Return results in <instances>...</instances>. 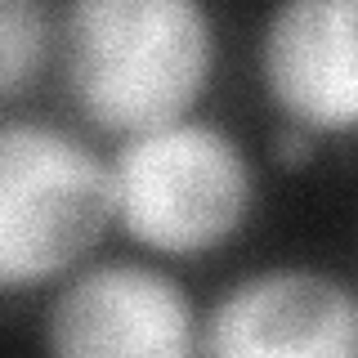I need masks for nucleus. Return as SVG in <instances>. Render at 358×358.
Returning a JSON list of instances; mask_svg holds the SVG:
<instances>
[{
    "label": "nucleus",
    "instance_id": "nucleus-1",
    "mask_svg": "<svg viewBox=\"0 0 358 358\" xmlns=\"http://www.w3.org/2000/svg\"><path fill=\"white\" fill-rule=\"evenodd\" d=\"M63 67L81 117L126 139L193 112L215 67V27L201 0H72Z\"/></svg>",
    "mask_w": 358,
    "mask_h": 358
},
{
    "label": "nucleus",
    "instance_id": "nucleus-2",
    "mask_svg": "<svg viewBox=\"0 0 358 358\" xmlns=\"http://www.w3.org/2000/svg\"><path fill=\"white\" fill-rule=\"evenodd\" d=\"M108 179L112 220L139 246L175 260L229 242L255 201V175L238 139L188 117L126 134Z\"/></svg>",
    "mask_w": 358,
    "mask_h": 358
},
{
    "label": "nucleus",
    "instance_id": "nucleus-3",
    "mask_svg": "<svg viewBox=\"0 0 358 358\" xmlns=\"http://www.w3.org/2000/svg\"><path fill=\"white\" fill-rule=\"evenodd\" d=\"M112 220L108 162L45 121H0V291L67 273Z\"/></svg>",
    "mask_w": 358,
    "mask_h": 358
},
{
    "label": "nucleus",
    "instance_id": "nucleus-4",
    "mask_svg": "<svg viewBox=\"0 0 358 358\" xmlns=\"http://www.w3.org/2000/svg\"><path fill=\"white\" fill-rule=\"evenodd\" d=\"M45 345L63 358H179L197 350L193 300L139 260L94 264L50 305Z\"/></svg>",
    "mask_w": 358,
    "mask_h": 358
},
{
    "label": "nucleus",
    "instance_id": "nucleus-5",
    "mask_svg": "<svg viewBox=\"0 0 358 358\" xmlns=\"http://www.w3.org/2000/svg\"><path fill=\"white\" fill-rule=\"evenodd\" d=\"M220 358H358V296L313 268H268L238 282L197 336Z\"/></svg>",
    "mask_w": 358,
    "mask_h": 358
},
{
    "label": "nucleus",
    "instance_id": "nucleus-6",
    "mask_svg": "<svg viewBox=\"0 0 358 358\" xmlns=\"http://www.w3.org/2000/svg\"><path fill=\"white\" fill-rule=\"evenodd\" d=\"M260 76L287 121L318 134L358 130V0H278Z\"/></svg>",
    "mask_w": 358,
    "mask_h": 358
},
{
    "label": "nucleus",
    "instance_id": "nucleus-7",
    "mask_svg": "<svg viewBox=\"0 0 358 358\" xmlns=\"http://www.w3.org/2000/svg\"><path fill=\"white\" fill-rule=\"evenodd\" d=\"M50 27L36 0H0V103L22 94L45 67Z\"/></svg>",
    "mask_w": 358,
    "mask_h": 358
},
{
    "label": "nucleus",
    "instance_id": "nucleus-8",
    "mask_svg": "<svg viewBox=\"0 0 358 358\" xmlns=\"http://www.w3.org/2000/svg\"><path fill=\"white\" fill-rule=\"evenodd\" d=\"M313 157H318V130L287 121V126L273 134V162L278 166H287V171H305Z\"/></svg>",
    "mask_w": 358,
    "mask_h": 358
}]
</instances>
